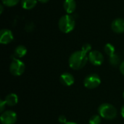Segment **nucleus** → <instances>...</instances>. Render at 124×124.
I'll return each instance as SVG.
<instances>
[{"instance_id": "1", "label": "nucleus", "mask_w": 124, "mask_h": 124, "mask_svg": "<svg viewBox=\"0 0 124 124\" xmlns=\"http://www.w3.org/2000/svg\"><path fill=\"white\" fill-rule=\"evenodd\" d=\"M89 57L87 56V53L81 50L73 52L70 56L68 64L71 69L79 70L86 66Z\"/></svg>"}, {"instance_id": "2", "label": "nucleus", "mask_w": 124, "mask_h": 124, "mask_svg": "<svg viewBox=\"0 0 124 124\" xmlns=\"http://www.w3.org/2000/svg\"><path fill=\"white\" fill-rule=\"evenodd\" d=\"M76 22L73 16L67 14L62 15L58 22V26L60 30L63 33H69L75 28Z\"/></svg>"}, {"instance_id": "3", "label": "nucleus", "mask_w": 124, "mask_h": 124, "mask_svg": "<svg viewBox=\"0 0 124 124\" xmlns=\"http://www.w3.org/2000/svg\"><path fill=\"white\" fill-rule=\"evenodd\" d=\"M98 112L100 115L107 120H113L117 116V110L116 108L110 104L103 103L99 108Z\"/></svg>"}, {"instance_id": "4", "label": "nucleus", "mask_w": 124, "mask_h": 124, "mask_svg": "<svg viewBox=\"0 0 124 124\" xmlns=\"http://www.w3.org/2000/svg\"><path fill=\"white\" fill-rule=\"evenodd\" d=\"M25 64L20 59L14 58L9 65V72L14 76H20L25 71Z\"/></svg>"}, {"instance_id": "5", "label": "nucleus", "mask_w": 124, "mask_h": 124, "mask_svg": "<svg viewBox=\"0 0 124 124\" xmlns=\"http://www.w3.org/2000/svg\"><path fill=\"white\" fill-rule=\"evenodd\" d=\"M101 83L100 77L95 73L87 75L84 80V85L89 89H94L97 88Z\"/></svg>"}, {"instance_id": "6", "label": "nucleus", "mask_w": 124, "mask_h": 124, "mask_svg": "<svg viewBox=\"0 0 124 124\" xmlns=\"http://www.w3.org/2000/svg\"><path fill=\"white\" fill-rule=\"evenodd\" d=\"M17 114L12 110L4 111L1 114V124H15L17 121Z\"/></svg>"}, {"instance_id": "7", "label": "nucleus", "mask_w": 124, "mask_h": 124, "mask_svg": "<svg viewBox=\"0 0 124 124\" xmlns=\"http://www.w3.org/2000/svg\"><path fill=\"white\" fill-rule=\"evenodd\" d=\"M89 60L94 66H100L104 62V56L102 53L98 50H93L89 53Z\"/></svg>"}, {"instance_id": "8", "label": "nucleus", "mask_w": 124, "mask_h": 124, "mask_svg": "<svg viewBox=\"0 0 124 124\" xmlns=\"http://www.w3.org/2000/svg\"><path fill=\"white\" fill-rule=\"evenodd\" d=\"M13 34L9 29H4L0 31V43L7 45L10 43L13 40Z\"/></svg>"}, {"instance_id": "9", "label": "nucleus", "mask_w": 124, "mask_h": 124, "mask_svg": "<svg viewBox=\"0 0 124 124\" xmlns=\"http://www.w3.org/2000/svg\"><path fill=\"white\" fill-rule=\"evenodd\" d=\"M112 30L118 34H121L124 32V19L123 18H116L115 19L111 24Z\"/></svg>"}, {"instance_id": "10", "label": "nucleus", "mask_w": 124, "mask_h": 124, "mask_svg": "<svg viewBox=\"0 0 124 124\" xmlns=\"http://www.w3.org/2000/svg\"><path fill=\"white\" fill-rule=\"evenodd\" d=\"M60 81L65 86H70L74 83L75 78L72 74L68 72H65L60 75Z\"/></svg>"}, {"instance_id": "11", "label": "nucleus", "mask_w": 124, "mask_h": 124, "mask_svg": "<svg viewBox=\"0 0 124 124\" xmlns=\"http://www.w3.org/2000/svg\"><path fill=\"white\" fill-rule=\"evenodd\" d=\"M4 102L6 105L9 107H14L15 106L18 102V96L15 94H9L5 96Z\"/></svg>"}, {"instance_id": "12", "label": "nucleus", "mask_w": 124, "mask_h": 124, "mask_svg": "<svg viewBox=\"0 0 124 124\" xmlns=\"http://www.w3.org/2000/svg\"><path fill=\"white\" fill-rule=\"evenodd\" d=\"M63 7L68 13H72L76 8V2L75 0H65L63 2Z\"/></svg>"}, {"instance_id": "13", "label": "nucleus", "mask_w": 124, "mask_h": 124, "mask_svg": "<svg viewBox=\"0 0 124 124\" xmlns=\"http://www.w3.org/2000/svg\"><path fill=\"white\" fill-rule=\"evenodd\" d=\"M27 53V49L24 45H18L15 48L14 50V56L16 58H23Z\"/></svg>"}, {"instance_id": "14", "label": "nucleus", "mask_w": 124, "mask_h": 124, "mask_svg": "<svg viewBox=\"0 0 124 124\" xmlns=\"http://www.w3.org/2000/svg\"><path fill=\"white\" fill-rule=\"evenodd\" d=\"M37 4V0H21V5L25 10L33 8Z\"/></svg>"}, {"instance_id": "15", "label": "nucleus", "mask_w": 124, "mask_h": 124, "mask_svg": "<svg viewBox=\"0 0 124 124\" xmlns=\"http://www.w3.org/2000/svg\"><path fill=\"white\" fill-rule=\"evenodd\" d=\"M109 63L113 67H117L118 65H121V57L119 56V55L115 53L111 56H109Z\"/></svg>"}, {"instance_id": "16", "label": "nucleus", "mask_w": 124, "mask_h": 124, "mask_svg": "<svg viewBox=\"0 0 124 124\" xmlns=\"http://www.w3.org/2000/svg\"><path fill=\"white\" fill-rule=\"evenodd\" d=\"M104 50L105 52V53L109 56H111L112 55L115 54V51H116V49H115V47L110 44V43H108L105 45L104 47Z\"/></svg>"}, {"instance_id": "17", "label": "nucleus", "mask_w": 124, "mask_h": 124, "mask_svg": "<svg viewBox=\"0 0 124 124\" xmlns=\"http://www.w3.org/2000/svg\"><path fill=\"white\" fill-rule=\"evenodd\" d=\"M101 116L98 115H94L92 116L89 119V124H101Z\"/></svg>"}, {"instance_id": "18", "label": "nucleus", "mask_w": 124, "mask_h": 124, "mask_svg": "<svg viewBox=\"0 0 124 124\" xmlns=\"http://www.w3.org/2000/svg\"><path fill=\"white\" fill-rule=\"evenodd\" d=\"M2 4L7 6V7H13L15 5H16L20 0H1Z\"/></svg>"}, {"instance_id": "19", "label": "nucleus", "mask_w": 124, "mask_h": 124, "mask_svg": "<svg viewBox=\"0 0 124 124\" xmlns=\"http://www.w3.org/2000/svg\"><path fill=\"white\" fill-rule=\"evenodd\" d=\"M91 49H92V46H91V45L89 44V43L84 44V45L82 46V48H81V50H82L84 52H85L86 53H88L89 52L90 53Z\"/></svg>"}, {"instance_id": "20", "label": "nucleus", "mask_w": 124, "mask_h": 124, "mask_svg": "<svg viewBox=\"0 0 124 124\" xmlns=\"http://www.w3.org/2000/svg\"><path fill=\"white\" fill-rule=\"evenodd\" d=\"M5 106H6V103L4 102V100H0V112L2 113L4 112V110L5 108Z\"/></svg>"}, {"instance_id": "21", "label": "nucleus", "mask_w": 124, "mask_h": 124, "mask_svg": "<svg viewBox=\"0 0 124 124\" xmlns=\"http://www.w3.org/2000/svg\"><path fill=\"white\" fill-rule=\"evenodd\" d=\"M58 121H59L60 124H65V123H67L66 117H65V115H60V116L58 118Z\"/></svg>"}, {"instance_id": "22", "label": "nucleus", "mask_w": 124, "mask_h": 124, "mask_svg": "<svg viewBox=\"0 0 124 124\" xmlns=\"http://www.w3.org/2000/svg\"><path fill=\"white\" fill-rule=\"evenodd\" d=\"M119 69H120L121 73L123 75H124V61L121 62V65H120V67H119Z\"/></svg>"}, {"instance_id": "23", "label": "nucleus", "mask_w": 124, "mask_h": 124, "mask_svg": "<svg viewBox=\"0 0 124 124\" xmlns=\"http://www.w3.org/2000/svg\"><path fill=\"white\" fill-rule=\"evenodd\" d=\"M121 115H122V117L124 118V106L122 107V108H121Z\"/></svg>"}, {"instance_id": "24", "label": "nucleus", "mask_w": 124, "mask_h": 124, "mask_svg": "<svg viewBox=\"0 0 124 124\" xmlns=\"http://www.w3.org/2000/svg\"><path fill=\"white\" fill-rule=\"evenodd\" d=\"M3 10H4L3 4H0V13H1V14L3 12Z\"/></svg>"}, {"instance_id": "25", "label": "nucleus", "mask_w": 124, "mask_h": 124, "mask_svg": "<svg viewBox=\"0 0 124 124\" xmlns=\"http://www.w3.org/2000/svg\"><path fill=\"white\" fill-rule=\"evenodd\" d=\"M38 1H39L41 2V3H46V2H47L49 0H38Z\"/></svg>"}, {"instance_id": "26", "label": "nucleus", "mask_w": 124, "mask_h": 124, "mask_svg": "<svg viewBox=\"0 0 124 124\" xmlns=\"http://www.w3.org/2000/svg\"><path fill=\"white\" fill-rule=\"evenodd\" d=\"M65 124H77L76 123H74V122H67Z\"/></svg>"}, {"instance_id": "27", "label": "nucleus", "mask_w": 124, "mask_h": 124, "mask_svg": "<svg viewBox=\"0 0 124 124\" xmlns=\"http://www.w3.org/2000/svg\"><path fill=\"white\" fill-rule=\"evenodd\" d=\"M123 96H124V94H123Z\"/></svg>"}]
</instances>
